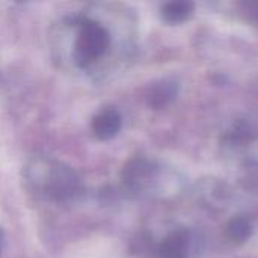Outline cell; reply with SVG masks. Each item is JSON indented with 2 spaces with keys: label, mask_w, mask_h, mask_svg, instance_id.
Masks as SVG:
<instances>
[{
  "label": "cell",
  "mask_w": 258,
  "mask_h": 258,
  "mask_svg": "<svg viewBox=\"0 0 258 258\" xmlns=\"http://www.w3.org/2000/svg\"><path fill=\"white\" fill-rule=\"evenodd\" d=\"M2 246H3V231L0 230V251H2Z\"/></svg>",
  "instance_id": "cell-9"
},
{
  "label": "cell",
  "mask_w": 258,
  "mask_h": 258,
  "mask_svg": "<svg viewBox=\"0 0 258 258\" xmlns=\"http://www.w3.org/2000/svg\"><path fill=\"white\" fill-rule=\"evenodd\" d=\"M26 180L33 192L53 201H67L80 187L77 174L68 165L51 159L32 160L26 168Z\"/></svg>",
  "instance_id": "cell-1"
},
{
  "label": "cell",
  "mask_w": 258,
  "mask_h": 258,
  "mask_svg": "<svg viewBox=\"0 0 258 258\" xmlns=\"http://www.w3.org/2000/svg\"><path fill=\"white\" fill-rule=\"evenodd\" d=\"M190 233L184 228L169 233L157 248L159 258H187L190 249Z\"/></svg>",
  "instance_id": "cell-4"
},
{
  "label": "cell",
  "mask_w": 258,
  "mask_h": 258,
  "mask_svg": "<svg viewBox=\"0 0 258 258\" xmlns=\"http://www.w3.org/2000/svg\"><path fill=\"white\" fill-rule=\"evenodd\" d=\"M178 94V85L174 80L163 79L153 83L147 92V101L154 109H162L169 104Z\"/></svg>",
  "instance_id": "cell-6"
},
{
  "label": "cell",
  "mask_w": 258,
  "mask_h": 258,
  "mask_svg": "<svg viewBox=\"0 0 258 258\" xmlns=\"http://www.w3.org/2000/svg\"><path fill=\"white\" fill-rule=\"evenodd\" d=\"M157 172L159 168L154 162L145 157H135L124 166L122 180L132 192L141 194L151 187Z\"/></svg>",
  "instance_id": "cell-3"
},
{
  "label": "cell",
  "mask_w": 258,
  "mask_h": 258,
  "mask_svg": "<svg viewBox=\"0 0 258 258\" xmlns=\"http://www.w3.org/2000/svg\"><path fill=\"white\" fill-rule=\"evenodd\" d=\"M121 130V115L113 107H106L92 119V132L101 141L115 138Z\"/></svg>",
  "instance_id": "cell-5"
},
{
  "label": "cell",
  "mask_w": 258,
  "mask_h": 258,
  "mask_svg": "<svg viewBox=\"0 0 258 258\" xmlns=\"http://www.w3.org/2000/svg\"><path fill=\"white\" fill-rule=\"evenodd\" d=\"M195 5L192 2H169L162 6V18L169 24H178L192 17Z\"/></svg>",
  "instance_id": "cell-7"
},
{
  "label": "cell",
  "mask_w": 258,
  "mask_h": 258,
  "mask_svg": "<svg viewBox=\"0 0 258 258\" xmlns=\"http://www.w3.org/2000/svg\"><path fill=\"white\" fill-rule=\"evenodd\" d=\"M252 231H254V227H252L251 219L248 216H243V215L234 216L228 222V227H227L228 237L233 242H237V243L246 242L252 236Z\"/></svg>",
  "instance_id": "cell-8"
},
{
  "label": "cell",
  "mask_w": 258,
  "mask_h": 258,
  "mask_svg": "<svg viewBox=\"0 0 258 258\" xmlns=\"http://www.w3.org/2000/svg\"><path fill=\"white\" fill-rule=\"evenodd\" d=\"M110 38L107 30L92 20H82L80 21V30L76 42V51L74 57L77 65L88 67L94 60L100 59L109 48Z\"/></svg>",
  "instance_id": "cell-2"
}]
</instances>
